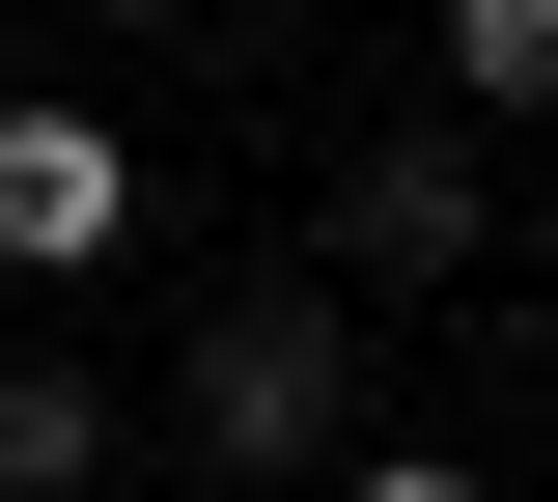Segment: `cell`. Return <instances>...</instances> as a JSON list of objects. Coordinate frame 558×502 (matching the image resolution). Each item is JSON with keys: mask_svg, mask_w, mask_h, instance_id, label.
Here are the masks:
<instances>
[{"mask_svg": "<svg viewBox=\"0 0 558 502\" xmlns=\"http://www.w3.org/2000/svg\"><path fill=\"white\" fill-rule=\"evenodd\" d=\"M168 419H196V475H307V502H336V475H363V307H336V280H223Z\"/></svg>", "mask_w": 558, "mask_h": 502, "instance_id": "1", "label": "cell"}, {"mask_svg": "<svg viewBox=\"0 0 558 502\" xmlns=\"http://www.w3.org/2000/svg\"><path fill=\"white\" fill-rule=\"evenodd\" d=\"M112 475V391H84V363H0V502H84Z\"/></svg>", "mask_w": 558, "mask_h": 502, "instance_id": "4", "label": "cell"}, {"mask_svg": "<svg viewBox=\"0 0 558 502\" xmlns=\"http://www.w3.org/2000/svg\"><path fill=\"white\" fill-rule=\"evenodd\" d=\"M112 223H140V168L84 140V112H0V280H84Z\"/></svg>", "mask_w": 558, "mask_h": 502, "instance_id": "3", "label": "cell"}, {"mask_svg": "<svg viewBox=\"0 0 558 502\" xmlns=\"http://www.w3.org/2000/svg\"><path fill=\"white\" fill-rule=\"evenodd\" d=\"M475 252H502L475 140H363V168H336V280H475Z\"/></svg>", "mask_w": 558, "mask_h": 502, "instance_id": "2", "label": "cell"}, {"mask_svg": "<svg viewBox=\"0 0 558 502\" xmlns=\"http://www.w3.org/2000/svg\"><path fill=\"white\" fill-rule=\"evenodd\" d=\"M336 502H475V475H447V446H363V475H336Z\"/></svg>", "mask_w": 558, "mask_h": 502, "instance_id": "6", "label": "cell"}, {"mask_svg": "<svg viewBox=\"0 0 558 502\" xmlns=\"http://www.w3.org/2000/svg\"><path fill=\"white\" fill-rule=\"evenodd\" d=\"M112 28H223V0H112Z\"/></svg>", "mask_w": 558, "mask_h": 502, "instance_id": "7", "label": "cell"}, {"mask_svg": "<svg viewBox=\"0 0 558 502\" xmlns=\"http://www.w3.org/2000/svg\"><path fill=\"white\" fill-rule=\"evenodd\" d=\"M447 84L475 112H558V0H447Z\"/></svg>", "mask_w": 558, "mask_h": 502, "instance_id": "5", "label": "cell"}]
</instances>
